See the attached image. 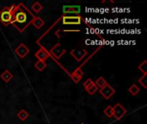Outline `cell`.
Returning a JSON list of instances; mask_svg holds the SVG:
<instances>
[{"mask_svg": "<svg viewBox=\"0 0 147 124\" xmlns=\"http://www.w3.org/2000/svg\"><path fill=\"white\" fill-rule=\"evenodd\" d=\"M35 16L22 3L15 5L13 9V20L11 24L19 31L23 32L30 24Z\"/></svg>", "mask_w": 147, "mask_h": 124, "instance_id": "obj_1", "label": "cell"}, {"mask_svg": "<svg viewBox=\"0 0 147 124\" xmlns=\"http://www.w3.org/2000/svg\"><path fill=\"white\" fill-rule=\"evenodd\" d=\"M15 4H11L10 6L4 7L0 11V22L3 23L4 26H8L11 24L13 20V9Z\"/></svg>", "mask_w": 147, "mask_h": 124, "instance_id": "obj_2", "label": "cell"}, {"mask_svg": "<svg viewBox=\"0 0 147 124\" xmlns=\"http://www.w3.org/2000/svg\"><path fill=\"white\" fill-rule=\"evenodd\" d=\"M83 21V18L79 15L73 16H64L62 17V23L65 25H78L80 24Z\"/></svg>", "mask_w": 147, "mask_h": 124, "instance_id": "obj_3", "label": "cell"}, {"mask_svg": "<svg viewBox=\"0 0 147 124\" xmlns=\"http://www.w3.org/2000/svg\"><path fill=\"white\" fill-rule=\"evenodd\" d=\"M126 114H127V110L121 104H116L113 107V117L116 120H121Z\"/></svg>", "mask_w": 147, "mask_h": 124, "instance_id": "obj_4", "label": "cell"}, {"mask_svg": "<svg viewBox=\"0 0 147 124\" xmlns=\"http://www.w3.org/2000/svg\"><path fill=\"white\" fill-rule=\"evenodd\" d=\"M66 53V50L65 48H63L61 47V45L59 43H57L56 45H54L51 50H50V54H52L53 57H55L56 59H60Z\"/></svg>", "mask_w": 147, "mask_h": 124, "instance_id": "obj_5", "label": "cell"}, {"mask_svg": "<svg viewBox=\"0 0 147 124\" xmlns=\"http://www.w3.org/2000/svg\"><path fill=\"white\" fill-rule=\"evenodd\" d=\"M99 92L105 99H109L115 93V90L110 85L107 84L104 87H102L99 90Z\"/></svg>", "mask_w": 147, "mask_h": 124, "instance_id": "obj_6", "label": "cell"}, {"mask_svg": "<svg viewBox=\"0 0 147 124\" xmlns=\"http://www.w3.org/2000/svg\"><path fill=\"white\" fill-rule=\"evenodd\" d=\"M84 87L85 88L87 92L90 95H94L98 91L97 86L95 85V83L91 79H88L85 80V82L84 83Z\"/></svg>", "mask_w": 147, "mask_h": 124, "instance_id": "obj_7", "label": "cell"}, {"mask_svg": "<svg viewBox=\"0 0 147 124\" xmlns=\"http://www.w3.org/2000/svg\"><path fill=\"white\" fill-rule=\"evenodd\" d=\"M70 54L74 57V59L76 60H78V62H80L88 54V52H87V50L83 49V48H81V49H77L76 48V49H72L70 52Z\"/></svg>", "mask_w": 147, "mask_h": 124, "instance_id": "obj_8", "label": "cell"}, {"mask_svg": "<svg viewBox=\"0 0 147 124\" xmlns=\"http://www.w3.org/2000/svg\"><path fill=\"white\" fill-rule=\"evenodd\" d=\"M81 8L79 5H65L63 7V12L64 14H77L78 15L80 13Z\"/></svg>", "mask_w": 147, "mask_h": 124, "instance_id": "obj_9", "label": "cell"}, {"mask_svg": "<svg viewBox=\"0 0 147 124\" xmlns=\"http://www.w3.org/2000/svg\"><path fill=\"white\" fill-rule=\"evenodd\" d=\"M15 53L20 57V58H24L28 53H29V48L23 43H21L16 49Z\"/></svg>", "mask_w": 147, "mask_h": 124, "instance_id": "obj_10", "label": "cell"}, {"mask_svg": "<svg viewBox=\"0 0 147 124\" xmlns=\"http://www.w3.org/2000/svg\"><path fill=\"white\" fill-rule=\"evenodd\" d=\"M34 56L38 59V60H40V61H46L51 55L49 54V52L47 51V49L45 48H40L34 54Z\"/></svg>", "mask_w": 147, "mask_h": 124, "instance_id": "obj_11", "label": "cell"}, {"mask_svg": "<svg viewBox=\"0 0 147 124\" xmlns=\"http://www.w3.org/2000/svg\"><path fill=\"white\" fill-rule=\"evenodd\" d=\"M14 78L13 74L9 71V70H5L2 74H1V79L3 81H4L5 83H9L10 80H12V79Z\"/></svg>", "mask_w": 147, "mask_h": 124, "instance_id": "obj_12", "label": "cell"}, {"mask_svg": "<svg viewBox=\"0 0 147 124\" xmlns=\"http://www.w3.org/2000/svg\"><path fill=\"white\" fill-rule=\"evenodd\" d=\"M32 24H33L36 28L40 29V28H42V27L44 26L45 22H44V20H43L41 17H40V16H35L33 22H32Z\"/></svg>", "mask_w": 147, "mask_h": 124, "instance_id": "obj_13", "label": "cell"}, {"mask_svg": "<svg viewBox=\"0 0 147 124\" xmlns=\"http://www.w3.org/2000/svg\"><path fill=\"white\" fill-rule=\"evenodd\" d=\"M95 83V85L97 86V88H102V87H104L108 83H107V81H106V79L103 78V77H99L96 80V82H94Z\"/></svg>", "mask_w": 147, "mask_h": 124, "instance_id": "obj_14", "label": "cell"}, {"mask_svg": "<svg viewBox=\"0 0 147 124\" xmlns=\"http://www.w3.org/2000/svg\"><path fill=\"white\" fill-rule=\"evenodd\" d=\"M17 117L21 120V121H25V120H27L28 119V111L27 110H21L18 113H17Z\"/></svg>", "mask_w": 147, "mask_h": 124, "instance_id": "obj_15", "label": "cell"}, {"mask_svg": "<svg viewBox=\"0 0 147 124\" xmlns=\"http://www.w3.org/2000/svg\"><path fill=\"white\" fill-rule=\"evenodd\" d=\"M34 67H35L38 71L42 72L44 69H46L47 64H46V62H44V61L38 60V61H36V62L34 63Z\"/></svg>", "mask_w": 147, "mask_h": 124, "instance_id": "obj_16", "label": "cell"}, {"mask_svg": "<svg viewBox=\"0 0 147 124\" xmlns=\"http://www.w3.org/2000/svg\"><path fill=\"white\" fill-rule=\"evenodd\" d=\"M140 88L137 85H133L128 88V91L133 95V96H136L139 92H140Z\"/></svg>", "mask_w": 147, "mask_h": 124, "instance_id": "obj_17", "label": "cell"}, {"mask_svg": "<svg viewBox=\"0 0 147 124\" xmlns=\"http://www.w3.org/2000/svg\"><path fill=\"white\" fill-rule=\"evenodd\" d=\"M31 8H32V9H33L35 13H39V12L43 9L42 5H41L39 2H34V3H33V5L31 6Z\"/></svg>", "mask_w": 147, "mask_h": 124, "instance_id": "obj_18", "label": "cell"}, {"mask_svg": "<svg viewBox=\"0 0 147 124\" xmlns=\"http://www.w3.org/2000/svg\"><path fill=\"white\" fill-rule=\"evenodd\" d=\"M103 113H104V114H105L109 118L113 117V107H112V106H110V105L107 106V107H106V109L103 110Z\"/></svg>", "mask_w": 147, "mask_h": 124, "instance_id": "obj_19", "label": "cell"}, {"mask_svg": "<svg viewBox=\"0 0 147 124\" xmlns=\"http://www.w3.org/2000/svg\"><path fill=\"white\" fill-rule=\"evenodd\" d=\"M138 68L144 73V74H147V61L144 60L140 65H139Z\"/></svg>", "mask_w": 147, "mask_h": 124, "instance_id": "obj_20", "label": "cell"}, {"mask_svg": "<svg viewBox=\"0 0 147 124\" xmlns=\"http://www.w3.org/2000/svg\"><path fill=\"white\" fill-rule=\"evenodd\" d=\"M146 76H147V74H144V75H143V76L139 79V82L140 83V85H142V86H143L145 89H146L147 88Z\"/></svg>", "mask_w": 147, "mask_h": 124, "instance_id": "obj_21", "label": "cell"}]
</instances>
